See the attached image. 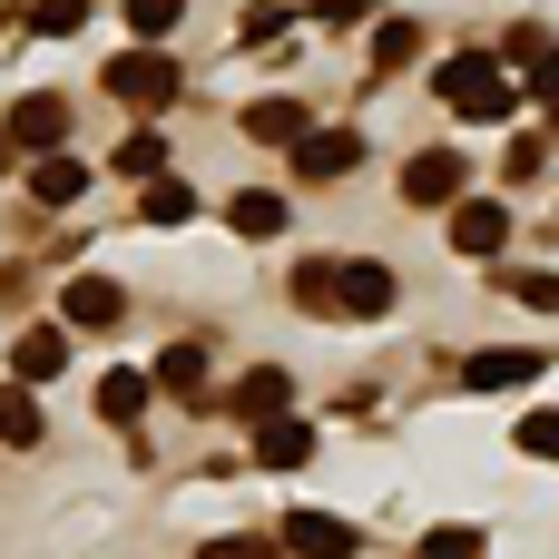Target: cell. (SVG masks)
Here are the masks:
<instances>
[{"instance_id": "obj_8", "label": "cell", "mask_w": 559, "mask_h": 559, "mask_svg": "<svg viewBox=\"0 0 559 559\" xmlns=\"http://www.w3.org/2000/svg\"><path fill=\"white\" fill-rule=\"evenodd\" d=\"M59 314H69L79 334H108V324L128 314V295H118L108 275H69V285H59Z\"/></svg>"}, {"instance_id": "obj_15", "label": "cell", "mask_w": 559, "mask_h": 559, "mask_svg": "<svg viewBox=\"0 0 559 559\" xmlns=\"http://www.w3.org/2000/svg\"><path fill=\"white\" fill-rule=\"evenodd\" d=\"M255 462L265 472H305L314 462V423H295V413L285 423H255Z\"/></svg>"}, {"instance_id": "obj_13", "label": "cell", "mask_w": 559, "mask_h": 559, "mask_svg": "<svg viewBox=\"0 0 559 559\" xmlns=\"http://www.w3.org/2000/svg\"><path fill=\"white\" fill-rule=\"evenodd\" d=\"M236 128H246L255 147H295V138H305L314 118H305V98H255V108H246Z\"/></svg>"}, {"instance_id": "obj_17", "label": "cell", "mask_w": 559, "mask_h": 559, "mask_svg": "<svg viewBox=\"0 0 559 559\" xmlns=\"http://www.w3.org/2000/svg\"><path fill=\"white\" fill-rule=\"evenodd\" d=\"M147 393H157V383H147V373H128V364H118V373H98V413H108L118 432L147 413Z\"/></svg>"}, {"instance_id": "obj_12", "label": "cell", "mask_w": 559, "mask_h": 559, "mask_svg": "<svg viewBox=\"0 0 559 559\" xmlns=\"http://www.w3.org/2000/svg\"><path fill=\"white\" fill-rule=\"evenodd\" d=\"M285 403H295L285 364H255V373L236 383V423H246V432H255V423H285Z\"/></svg>"}, {"instance_id": "obj_5", "label": "cell", "mask_w": 559, "mask_h": 559, "mask_svg": "<svg viewBox=\"0 0 559 559\" xmlns=\"http://www.w3.org/2000/svg\"><path fill=\"white\" fill-rule=\"evenodd\" d=\"M501 246H511V206H491V197H462V206H452V255L491 265Z\"/></svg>"}, {"instance_id": "obj_26", "label": "cell", "mask_w": 559, "mask_h": 559, "mask_svg": "<svg viewBox=\"0 0 559 559\" xmlns=\"http://www.w3.org/2000/svg\"><path fill=\"white\" fill-rule=\"evenodd\" d=\"M79 20H88V0H39V10H29V29H39V39H69Z\"/></svg>"}, {"instance_id": "obj_19", "label": "cell", "mask_w": 559, "mask_h": 559, "mask_svg": "<svg viewBox=\"0 0 559 559\" xmlns=\"http://www.w3.org/2000/svg\"><path fill=\"white\" fill-rule=\"evenodd\" d=\"M0 442H10V452L39 442V393H29V383H0Z\"/></svg>"}, {"instance_id": "obj_10", "label": "cell", "mask_w": 559, "mask_h": 559, "mask_svg": "<svg viewBox=\"0 0 559 559\" xmlns=\"http://www.w3.org/2000/svg\"><path fill=\"white\" fill-rule=\"evenodd\" d=\"M285 550L295 559H354V521H334V511H285Z\"/></svg>"}, {"instance_id": "obj_16", "label": "cell", "mask_w": 559, "mask_h": 559, "mask_svg": "<svg viewBox=\"0 0 559 559\" xmlns=\"http://www.w3.org/2000/svg\"><path fill=\"white\" fill-rule=\"evenodd\" d=\"M147 383H157V393H177V403H206V354H197V344H167Z\"/></svg>"}, {"instance_id": "obj_7", "label": "cell", "mask_w": 559, "mask_h": 559, "mask_svg": "<svg viewBox=\"0 0 559 559\" xmlns=\"http://www.w3.org/2000/svg\"><path fill=\"white\" fill-rule=\"evenodd\" d=\"M364 167V138L354 128H305L295 138V177H354Z\"/></svg>"}, {"instance_id": "obj_24", "label": "cell", "mask_w": 559, "mask_h": 559, "mask_svg": "<svg viewBox=\"0 0 559 559\" xmlns=\"http://www.w3.org/2000/svg\"><path fill=\"white\" fill-rule=\"evenodd\" d=\"M157 167H167V138H157V128H138V138L118 147V177H157Z\"/></svg>"}, {"instance_id": "obj_25", "label": "cell", "mask_w": 559, "mask_h": 559, "mask_svg": "<svg viewBox=\"0 0 559 559\" xmlns=\"http://www.w3.org/2000/svg\"><path fill=\"white\" fill-rule=\"evenodd\" d=\"M413 559H481V531H462V521H442V531H432V540H423Z\"/></svg>"}, {"instance_id": "obj_28", "label": "cell", "mask_w": 559, "mask_h": 559, "mask_svg": "<svg viewBox=\"0 0 559 559\" xmlns=\"http://www.w3.org/2000/svg\"><path fill=\"white\" fill-rule=\"evenodd\" d=\"M511 295H521L531 314H559V275H540V265H531V275H511Z\"/></svg>"}, {"instance_id": "obj_4", "label": "cell", "mask_w": 559, "mask_h": 559, "mask_svg": "<svg viewBox=\"0 0 559 559\" xmlns=\"http://www.w3.org/2000/svg\"><path fill=\"white\" fill-rule=\"evenodd\" d=\"M0 128H10V147H29V157H59V138H69V98L29 88V98H20V108H10Z\"/></svg>"}, {"instance_id": "obj_27", "label": "cell", "mask_w": 559, "mask_h": 559, "mask_svg": "<svg viewBox=\"0 0 559 559\" xmlns=\"http://www.w3.org/2000/svg\"><path fill=\"white\" fill-rule=\"evenodd\" d=\"M285 29H295V20H285V10H246V29H236V49H275V39H285Z\"/></svg>"}, {"instance_id": "obj_23", "label": "cell", "mask_w": 559, "mask_h": 559, "mask_svg": "<svg viewBox=\"0 0 559 559\" xmlns=\"http://www.w3.org/2000/svg\"><path fill=\"white\" fill-rule=\"evenodd\" d=\"M413 49H423V29H413V20H383V29H373V69H403Z\"/></svg>"}, {"instance_id": "obj_18", "label": "cell", "mask_w": 559, "mask_h": 559, "mask_svg": "<svg viewBox=\"0 0 559 559\" xmlns=\"http://www.w3.org/2000/svg\"><path fill=\"white\" fill-rule=\"evenodd\" d=\"M79 187H88V167H79V157H39V167H29V206H69Z\"/></svg>"}, {"instance_id": "obj_20", "label": "cell", "mask_w": 559, "mask_h": 559, "mask_svg": "<svg viewBox=\"0 0 559 559\" xmlns=\"http://www.w3.org/2000/svg\"><path fill=\"white\" fill-rule=\"evenodd\" d=\"M138 216H147V226H187V216H197V197H187V177H157V187L138 197Z\"/></svg>"}, {"instance_id": "obj_1", "label": "cell", "mask_w": 559, "mask_h": 559, "mask_svg": "<svg viewBox=\"0 0 559 559\" xmlns=\"http://www.w3.org/2000/svg\"><path fill=\"white\" fill-rule=\"evenodd\" d=\"M432 88H442V108H452V118H472V128H501V118L521 108V88H511V69H501L491 49L442 59V69H432Z\"/></svg>"}, {"instance_id": "obj_31", "label": "cell", "mask_w": 559, "mask_h": 559, "mask_svg": "<svg viewBox=\"0 0 559 559\" xmlns=\"http://www.w3.org/2000/svg\"><path fill=\"white\" fill-rule=\"evenodd\" d=\"M531 79H540V98H550V118H559V49H540V69H531Z\"/></svg>"}, {"instance_id": "obj_3", "label": "cell", "mask_w": 559, "mask_h": 559, "mask_svg": "<svg viewBox=\"0 0 559 559\" xmlns=\"http://www.w3.org/2000/svg\"><path fill=\"white\" fill-rule=\"evenodd\" d=\"M462 187H472L462 147H423V157L403 167V206H462Z\"/></svg>"}, {"instance_id": "obj_11", "label": "cell", "mask_w": 559, "mask_h": 559, "mask_svg": "<svg viewBox=\"0 0 559 559\" xmlns=\"http://www.w3.org/2000/svg\"><path fill=\"white\" fill-rule=\"evenodd\" d=\"M49 373H69V334H59V324H29V334L10 344V383H29V393H39Z\"/></svg>"}, {"instance_id": "obj_29", "label": "cell", "mask_w": 559, "mask_h": 559, "mask_svg": "<svg viewBox=\"0 0 559 559\" xmlns=\"http://www.w3.org/2000/svg\"><path fill=\"white\" fill-rule=\"evenodd\" d=\"M521 452H531V462H559V413H531V423H521Z\"/></svg>"}, {"instance_id": "obj_21", "label": "cell", "mask_w": 559, "mask_h": 559, "mask_svg": "<svg viewBox=\"0 0 559 559\" xmlns=\"http://www.w3.org/2000/svg\"><path fill=\"white\" fill-rule=\"evenodd\" d=\"M295 314H334V255H305L295 265Z\"/></svg>"}, {"instance_id": "obj_2", "label": "cell", "mask_w": 559, "mask_h": 559, "mask_svg": "<svg viewBox=\"0 0 559 559\" xmlns=\"http://www.w3.org/2000/svg\"><path fill=\"white\" fill-rule=\"evenodd\" d=\"M108 98L118 108H177V49H128V59H108Z\"/></svg>"}, {"instance_id": "obj_6", "label": "cell", "mask_w": 559, "mask_h": 559, "mask_svg": "<svg viewBox=\"0 0 559 559\" xmlns=\"http://www.w3.org/2000/svg\"><path fill=\"white\" fill-rule=\"evenodd\" d=\"M334 314H393V265H373V255H354V265H334Z\"/></svg>"}, {"instance_id": "obj_22", "label": "cell", "mask_w": 559, "mask_h": 559, "mask_svg": "<svg viewBox=\"0 0 559 559\" xmlns=\"http://www.w3.org/2000/svg\"><path fill=\"white\" fill-rule=\"evenodd\" d=\"M177 20H187V0H128V29H138L147 49H157V39L177 29Z\"/></svg>"}, {"instance_id": "obj_14", "label": "cell", "mask_w": 559, "mask_h": 559, "mask_svg": "<svg viewBox=\"0 0 559 559\" xmlns=\"http://www.w3.org/2000/svg\"><path fill=\"white\" fill-rule=\"evenodd\" d=\"M285 216H295V206H285L275 187H246V197H226V226H236L246 246H265V236H285Z\"/></svg>"}, {"instance_id": "obj_9", "label": "cell", "mask_w": 559, "mask_h": 559, "mask_svg": "<svg viewBox=\"0 0 559 559\" xmlns=\"http://www.w3.org/2000/svg\"><path fill=\"white\" fill-rule=\"evenodd\" d=\"M462 383H472V393H521V383H540V354H531V344H491V354L462 364Z\"/></svg>"}, {"instance_id": "obj_33", "label": "cell", "mask_w": 559, "mask_h": 559, "mask_svg": "<svg viewBox=\"0 0 559 559\" xmlns=\"http://www.w3.org/2000/svg\"><path fill=\"white\" fill-rule=\"evenodd\" d=\"M10 157H20V147H10V128H0V167H10Z\"/></svg>"}, {"instance_id": "obj_32", "label": "cell", "mask_w": 559, "mask_h": 559, "mask_svg": "<svg viewBox=\"0 0 559 559\" xmlns=\"http://www.w3.org/2000/svg\"><path fill=\"white\" fill-rule=\"evenodd\" d=\"M197 559H265V550H255V540H206Z\"/></svg>"}, {"instance_id": "obj_30", "label": "cell", "mask_w": 559, "mask_h": 559, "mask_svg": "<svg viewBox=\"0 0 559 559\" xmlns=\"http://www.w3.org/2000/svg\"><path fill=\"white\" fill-rule=\"evenodd\" d=\"M305 20H314V29H354V20H364V10H354V0H314V10H305Z\"/></svg>"}]
</instances>
